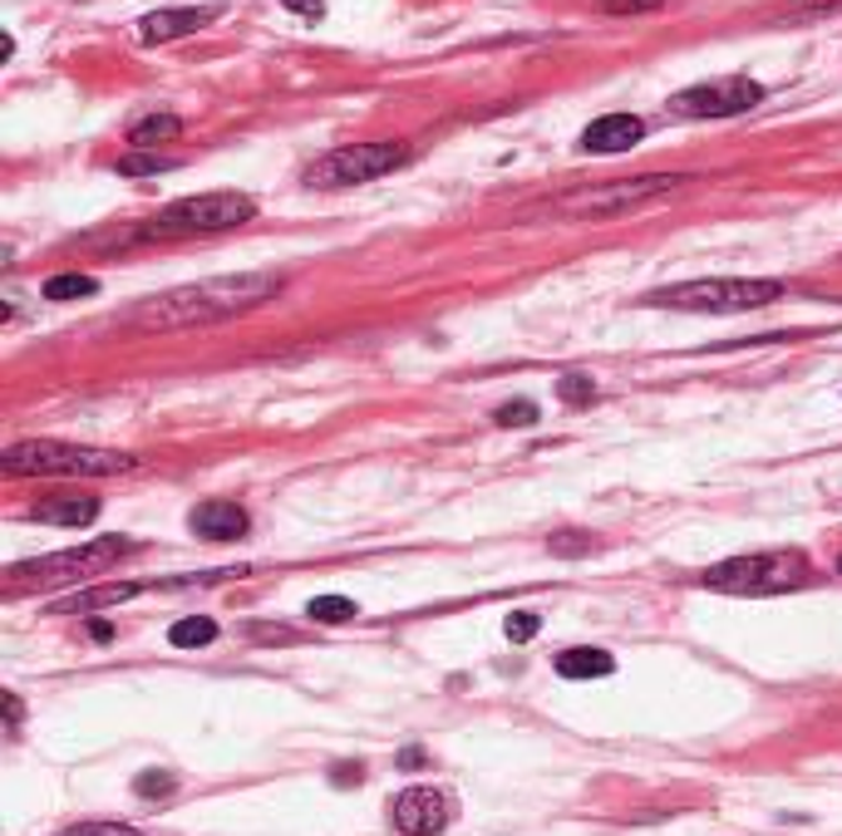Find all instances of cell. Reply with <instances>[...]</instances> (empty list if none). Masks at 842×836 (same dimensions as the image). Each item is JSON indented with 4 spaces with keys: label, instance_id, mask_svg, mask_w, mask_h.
I'll use <instances>...</instances> for the list:
<instances>
[{
    "label": "cell",
    "instance_id": "1",
    "mask_svg": "<svg viewBox=\"0 0 842 836\" xmlns=\"http://www.w3.org/2000/svg\"><path fill=\"white\" fill-rule=\"evenodd\" d=\"M281 276L271 271H241V276H213L197 285H177L168 295H153L133 311V325L143 330H193V325H213L231 321V315H247L257 305L277 301Z\"/></svg>",
    "mask_w": 842,
    "mask_h": 836
},
{
    "label": "cell",
    "instance_id": "2",
    "mask_svg": "<svg viewBox=\"0 0 842 836\" xmlns=\"http://www.w3.org/2000/svg\"><path fill=\"white\" fill-rule=\"evenodd\" d=\"M6 473L10 478H114V473H133L129 453H109V448H84V443H60V438H30V443H10L6 448Z\"/></svg>",
    "mask_w": 842,
    "mask_h": 836
},
{
    "label": "cell",
    "instance_id": "3",
    "mask_svg": "<svg viewBox=\"0 0 842 836\" xmlns=\"http://www.w3.org/2000/svg\"><path fill=\"white\" fill-rule=\"evenodd\" d=\"M784 301V281H759V276H714V281H680L666 291H646L640 305H660V311H700V315H734V311H759V305Z\"/></svg>",
    "mask_w": 842,
    "mask_h": 836
},
{
    "label": "cell",
    "instance_id": "4",
    "mask_svg": "<svg viewBox=\"0 0 842 836\" xmlns=\"http://www.w3.org/2000/svg\"><path fill=\"white\" fill-rule=\"evenodd\" d=\"M129 552H133V542L104 536V542H84V546H69V552H55V556L20 561V566H10V596H20L30 586H69V580H84V576H104V571L119 566Z\"/></svg>",
    "mask_w": 842,
    "mask_h": 836
},
{
    "label": "cell",
    "instance_id": "5",
    "mask_svg": "<svg viewBox=\"0 0 842 836\" xmlns=\"http://www.w3.org/2000/svg\"><path fill=\"white\" fill-rule=\"evenodd\" d=\"M710 590H730V596H774V590H794L808 580V556L803 552H759V556H734L704 571Z\"/></svg>",
    "mask_w": 842,
    "mask_h": 836
},
{
    "label": "cell",
    "instance_id": "6",
    "mask_svg": "<svg viewBox=\"0 0 842 836\" xmlns=\"http://www.w3.org/2000/svg\"><path fill=\"white\" fill-rule=\"evenodd\" d=\"M251 217H257V203L247 193H203L163 207L143 227V237H213V231H231Z\"/></svg>",
    "mask_w": 842,
    "mask_h": 836
},
{
    "label": "cell",
    "instance_id": "7",
    "mask_svg": "<svg viewBox=\"0 0 842 836\" xmlns=\"http://www.w3.org/2000/svg\"><path fill=\"white\" fill-rule=\"evenodd\" d=\"M409 158L404 143H345L335 153L315 158L306 167L311 187H355V183H375V177L395 173L399 163Z\"/></svg>",
    "mask_w": 842,
    "mask_h": 836
},
{
    "label": "cell",
    "instance_id": "8",
    "mask_svg": "<svg viewBox=\"0 0 842 836\" xmlns=\"http://www.w3.org/2000/svg\"><path fill=\"white\" fill-rule=\"evenodd\" d=\"M764 104V84L749 74H730V79H710V84H690L670 99L676 119H734V113H749Z\"/></svg>",
    "mask_w": 842,
    "mask_h": 836
},
{
    "label": "cell",
    "instance_id": "9",
    "mask_svg": "<svg viewBox=\"0 0 842 836\" xmlns=\"http://www.w3.org/2000/svg\"><path fill=\"white\" fill-rule=\"evenodd\" d=\"M680 183H686V177H676V173H670V177H626V183L592 187V193L566 197L562 211H576V217H616V211L640 207V203H650V197L676 193Z\"/></svg>",
    "mask_w": 842,
    "mask_h": 836
},
{
    "label": "cell",
    "instance_id": "10",
    "mask_svg": "<svg viewBox=\"0 0 842 836\" xmlns=\"http://www.w3.org/2000/svg\"><path fill=\"white\" fill-rule=\"evenodd\" d=\"M389 822L404 836H439L449 827V797L434 788H404L389 802Z\"/></svg>",
    "mask_w": 842,
    "mask_h": 836
},
{
    "label": "cell",
    "instance_id": "11",
    "mask_svg": "<svg viewBox=\"0 0 842 836\" xmlns=\"http://www.w3.org/2000/svg\"><path fill=\"white\" fill-rule=\"evenodd\" d=\"M187 526H193L197 536H207V542H237V536H247L251 517H247V507L227 502V497H213V502L187 512Z\"/></svg>",
    "mask_w": 842,
    "mask_h": 836
},
{
    "label": "cell",
    "instance_id": "12",
    "mask_svg": "<svg viewBox=\"0 0 842 836\" xmlns=\"http://www.w3.org/2000/svg\"><path fill=\"white\" fill-rule=\"evenodd\" d=\"M217 10L213 6H177V10H153V15L139 20V40L143 45H163V40H177V35H193L213 20Z\"/></svg>",
    "mask_w": 842,
    "mask_h": 836
},
{
    "label": "cell",
    "instance_id": "13",
    "mask_svg": "<svg viewBox=\"0 0 842 836\" xmlns=\"http://www.w3.org/2000/svg\"><path fill=\"white\" fill-rule=\"evenodd\" d=\"M640 139H646V123H640L636 113H602L596 123H586L582 148L586 153H626V148H636Z\"/></svg>",
    "mask_w": 842,
    "mask_h": 836
},
{
    "label": "cell",
    "instance_id": "14",
    "mask_svg": "<svg viewBox=\"0 0 842 836\" xmlns=\"http://www.w3.org/2000/svg\"><path fill=\"white\" fill-rule=\"evenodd\" d=\"M30 517L45 526H89L99 517V497H84V492H55L45 502L30 507Z\"/></svg>",
    "mask_w": 842,
    "mask_h": 836
},
{
    "label": "cell",
    "instance_id": "15",
    "mask_svg": "<svg viewBox=\"0 0 842 836\" xmlns=\"http://www.w3.org/2000/svg\"><path fill=\"white\" fill-rule=\"evenodd\" d=\"M616 670V660L606 650H562L557 654V674L562 680H606Z\"/></svg>",
    "mask_w": 842,
    "mask_h": 836
},
{
    "label": "cell",
    "instance_id": "16",
    "mask_svg": "<svg viewBox=\"0 0 842 836\" xmlns=\"http://www.w3.org/2000/svg\"><path fill=\"white\" fill-rule=\"evenodd\" d=\"M177 133H183V119H177V113H149V119H139L129 129V143L133 148H158V143H173Z\"/></svg>",
    "mask_w": 842,
    "mask_h": 836
},
{
    "label": "cell",
    "instance_id": "17",
    "mask_svg": "<svg viewBox=\"0 0 842 836\" xmlns=\"http://www.w3.org/2000/svg\"><path fill=\"white\" fill-rule=\"evenodd\" d=\"M177 158L158 153V148H133V153L119 158V173L123 177H158V173H173Z\"/></svg>",
    "mask_w": 842,
    "mask_h": 836
},
{
    "label": "cell",
    "instance_id": "18",
    "mask_svg": "<svg viewBox=\"0 0 842 836\" xmlns=\"http://www.w3.org/2000/svg\"><path fill=\"white\" fill-rule=\"evenodd\" d=\"M213 640H217V626L207 616H187L168 630V644H177V650H203V644H213Z\"/></svg>",
    "mask_w": 842,
    "mask_h": 836
},
{
    "label": "cell",
    "instance_id": "19",
    "mask_svg": "<svg viewBox=\"0 0 842 836\" xmlns=\"http://www.w3.org/2000/svg\"><path fill=\"white\" fill-rule=\"evenodd\" d=\"M139 596V586H99V590H84V596L65 600L60 606V616H79V610H99V606H119V600Z\"/></svg>",
    "mask_w": 842,
    "mask_h": 836
},
{
    "label": "cell",
    "instance_id": "20",
    "mask_svg": "<svg viewBox=\"0 0 842 836\" xmlns=\"http://www.w3.org/2000/svg\"><path fill=\"white\" fill-rule=\"evenodd\" d=\"M99 291V281L94 276H84V271H60V276H50L45 281V301H79V295H94Z\"/></svg>",
    "mask_w": 842,
    "mask_h": 836
},
{
    "label": "cell",
    "instance_id": "21",
    "mask_svg": "<svg viewBox=\"0 0 842 836\" xmlns=\"http://www.w3.org/2000/svg\"><path fill=\"white\" fill-rule=\"evenodd\" d=\"M306 616L321 620V626H345V620L360 616V606H355V600H345V596H315L311 606H306Z\"/></svg>",
    "mask_w": 842,
    "mask_h": 836
},
{
    "label": "cell",
    "instance_id": "22",
    "mask_svg": "<svg viewBox=\"0 0 842 836\" xmlns=\"http://www.w3.org/2000/svg\"><path fill=\"white\" fill-rule=\"evenodd\" d=\"M557 399H562V404H572V409L592 404V399H596V379H586V374H562V379H557Z\"/></svg>",
    "mask_w": 842,
    "mask_h": 836
},
{
    "label": "cell",
    "instance_id": "23",
    "mask_svg": "<svg viewBox=\"0 0 842 836\" xmlns=\"http://www.w3.org/2000/svg\"><path fill=\"white\" fill-rule=\"evenodd\" d=\"M133 792H139V797H168V792H173V772L149 768L139 782H133Z\"/></svg>",
    "mask_w": 842,
    "mask_h": 836
},
{
    "label": "cell",
    "instance_id": "24",
    "mask_svg": "<svg viewBox=\"0 0 842 836\" xmlns=\"http://www.w3.org/2000/svg\"><path fill=\"white\" fill-rule=\"evenodd\" d=\"M498 423H503V428H528V423H537V404H532V399L503 404V409H498Z\"/></svg>",
    "mask_w": 842,
    "mask_h": 836
},
{
    "label": "cell",
    "instance_id": "25",
    "mask_svg": "<svg viewBox=\"0 0 842 836\" xmlns=\"http://www.w3.org/2000/svg\"><path fill=\"white\" fill-rule=\"evenodd\" d=\"M537 630H542V620H537L532 610H512V616H508V640L512 644H528Z\"/></svg>",
    "mask_w": 842,
    "mask_h": 836
},
{
    "label": "cell",
    "instance_id": "26",
    "mask_svg": "<svg viewBox=\"0 0 842 836\" xmlns=\"http://www.w3.org/2000/svg\"><path fill=\"white\" fill-rule=\"evenodd\" d=\"M60 836H143V832L123 827V822H79V827L60 832Z\"/></svg>",
    "mask_w": 842,
    "mask_h": 836
},
{
    "label": "cell",
    "instance_id": "27",
    "mask_svg": "<svg viewBox=\"0 0 842 836\" xmlns=\"http://www.w3.org/2000/svg\"><path fill=\"white\" fill-rule=\"evenodd\" d=\"M592 536H582V532H562V536H552V552L557 556H582V552H592Z\"/></svg>",
    "mask_w": 842,
    "mask_h": 836
},
{
    "label": "cell",
    "instance_id": "28",
    "mask_svg": "<svg viewBox=\"0 0 842 836\" xmlns=\"http://www.w3.org/2000/svg\"><path fill=\"white\" fill-rule=\"evenodd\" d=\"M666 0H606L612 15H646V10H660Z\"/></svg>",
    "mask_w": 842,
    "mask_h": 836
},
{
    "label": "cell",
    "instance_id": "29",
    "mask_svg": "<svg viewBox=\"0 0 842 836\" xmlns=\"http://www.w3.org/2000/svg\"><path fill=\"white\" fill-rule=\"evenodd\" d=\"M287 10H296V15H306V20H321L325 15V6L321 0H281Z\"/></svg>",
    "mask_w": 842,
    "mask_h": 836
},
{
    "label": "cell",
    "instance_id": "30",
    "mask_svg": "<svg viewBox=\"0 0 842 836\" xmlns=\"http://www.w3.org/2000/svg\"><path fill=\"white\" fill-rule=\"evenodd\" d=\"M360 778H365V768L360 763H341V768H335V788H350V782H355V788H360Z\"/></svg>",
    "mask_w": 842,
    "mask_h": 836
},
{
    "label": "cell",
    "instance_id": "31",
    "mask_svg": "<svg viewBox=\"0 0 842 836\" xmlns=\"http://www.w3.org/2000/svg\"><path fill=\"white\" fill-rule=\"evenodd\" d=\"M6 724H10V734L20 728V698L15 694H6Z\"/></svg>",
    "mask_w": 842,
    "mask_h": 836
},
{
    "label": "cell",
    "instance_id": "32",
    "mask_svg": "<svg viewBox=\"0 0 842 836\" xmlns=\"http://www.w3.org/2000/svg\"><path fill=\"white\" fill-rule=\"evenodd\" d=\"M89 634H94V640H109V634H114V626H109V620H94V626H89Z\"/></svg>",
    "mask_w": 842,
    "mask_h": 836
},
{
    "label": "cell",
    "instance_id": "33",
    "mask_svg": "<svg viewBox=\"0 0 842 836\" xmlns=\"http://www.w3.org/2000/svg\"><path fill=\"white\" fill-rule=\"evenodd\" d=\"M808 6H838V0H808Z\"/></svg>",
    "mask_w": 842,
    "mask_h": 836
},
{
    "label": "cell",
    "instance_id": "34",
    "mask_svg": "<svg viewBox=\"0 0 842 836\" xmlns=\"http://www.w3.org/2000/svg\"><path fill=\"white\" fill-rule=\"evenodd\" d=\"M838 571H842V556H838Z\"/></svg>",
    "mask_w": 842,
    "mask_h": 836
}]
</instances>
